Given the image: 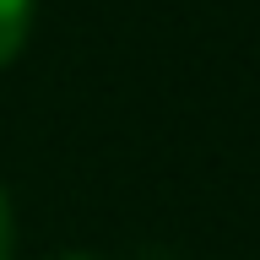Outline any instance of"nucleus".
<instances>
[{
    "mask_svg": "<svg viewBox=\"0 0 260 260\" xmlns=\"http://www.w3.org/2000/svg\"><path fill=\"white\" fill-rule=\"evenodd\" d=\"M54 260H98V255H81V249H65V255H54Z\"/></svg>",
    "mask_w": 260,
    "mask_h": 260,
    "instance_id": "obj_3",
    "label": "nucleus"
},
{
    "mask_svg": "<svg viewBox=\"0 0 260 260\" xmlns=\"http://www.w3.org/2000/svg\"><path fill=\"white\" fill-rule=\"evenodd\" d=\"M11 244H16V228H11V195L0 184V260H11Z\"/></svg>",
    "mask_w": 260,
    "mask_h": 260,
    "instance_id": "obj_2",
    "label": "nucleus"
},
{
    "mask_svg": "<svg viewBox=\"0 0 260 260\" xmlns=\"http://www.w3.org/2000/svg\"><path fill=\"white\" fill-rule=\"evenodd\" d=\"M27 27H32V0H0V71L22 54Z\"/></svg>",
    "mask_w": 260,
    "mask_h": 260,
    "instance_id": "obj_1",
    "label": "nucleus"
}]
</instances>
